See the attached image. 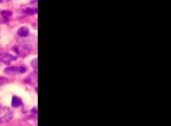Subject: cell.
Listing matches in <instances>:
<instances>
[{"label": "cell", "instance_id": "1", "mask_svg": "<svg viewBox=\"0 0 171 126\" xmlns=\"http://www.w3.org/2000/svg\"><path fill=\"white\" fill-rule=\"evenodd\" d=\"M13 117V112L9 107H0V123H8Z\"/></svg>", "mask_w": 171, "mask_h": 126}, {"label": "cell", "instance_id": "2", "mask_svg": "<svg viewBox=\"0 0 171 126\" xmlns=\"http://www.w3.org/2000/svg\"><path fill=\"white\" fill-rule=\"evenodd\" d=\"M4 72L8 75H11V76H13V75H16L17 73H19V67H16V66H9L7 67V68L4 69Z\"/></svg>", "mask_w": 171, "mask_h": 126}, {"label": "cell", "instance_id": "3", "mask_svg": "<svg viewBox=\"0 0 171 126\" xmlns=\"http://www.w3.org/2000/svg\"><path fill=\"white\" fill-rule=\"evenodd\" d=\"M0 60H1L2 62H4V63H6V64H8V63H10L11 61L16 60V56L11 55V54H9V53H6V54H4V55H2L1 57H0Z\"/></svg>", "mask_w": 171, "mask_h": 126}, {"label": "cell", "instance_id": "4", "mask_svg": "<svg viewBox=\"0 0 171 126\" xmlns=\"http://www.w3.org/2000/svg\"><path fill=\"white\" fill-rule=\"evenodd\" d=\"M17 34L20 37H26L28 34H29V29L26 27V26H22L18 28V30H17Z\"/></svg>", "mask_w": 171, "mask_h": 126}, {"label": "cell", "instance_id": "5", "mask_svg": "<svg viewBox=\"0 0 171 126\" xmlns=\"http://www.w3.org/2000/svg\"><path fill=\"white\" fill-rule=\"evenodd\" d=\"M11 105H12V107L18 108V107L21 106V105H22V100H21V99L18 97V96H13V97H12Z\"/></svg>", "mask_w": 171, "mask_h": 126}, {"label": "cell", "instance_id": "6", "mask_svg": "<svg viewBox=\"0 0 171 126\" xmlns=\"http://www.w3.org/2000/svg\"><path fill=\"white\" fill-rule=\"evenodd\" d=\"M1 15L3 16L4 18H10L12 16V12L10 10H2Z\"/></svg>", "mask_w": 171, "mask_h": 126}, {"label": "cell", "instance_id": "7", "mask_svg": "<svg viewBox=\"0 0 171 126\" xmlns=\"http://www.w3.org/2000/svg\"><path fill=\"white\" fill-rule=\"evenodd\" d=\"M36 8H26V9L24 10V12L26 14H28V15H32V14H35L36 13Z\"/></svg>", "mask_w": 171, "mask_h": 126}, {"label": "cell", "instance_id": "8", "mask_svg": "<svg viewBox=\"0 0 171 126\" xmlns=\"http://www.w3.org/2000/svg\"><path fill=\"white\" fill-rule=\"evenodd\" d=\"M6 83H8V79L3 76H0V86H2Z\"/></svg>", "mask_w": 171, "mask_h": 126}, {"label": "cell", "instance_id": "9", "mask_svg": "<svg viewBox=\"0 0 171 126\" xmlns=\"http://www.w3.org/2000/svg\"><path fill=\"white\" fill-rule=\"evenodd\" d=\"M26 71H27V67L26 66L22 65V66L19 67V73H25Z\"/></svg>", "mask_w": 171, "mask_h": 126}, {"label": "cell", "instance_id": "10", "mask_svg": "<svg viewBox=\"0 0 171 126\" xmlns=\"http://www.w3.org/2000/svg\"><path fill=\"white\" fill-rule=\"evenodd\" d=\"M37 58H35V59L33 60V66H34V69H35V71L37 70Z\"/></svg>", "mask_w": 171, "mask_h": 126}, {"label": "cell", "instance_id": "11", "mask_svg": "<svg viewBox=\"0 0 171 126\" xmlns=\"http://www.w3.org/2000/svg\"><path fill=\"white\" fill-rule=\"evenodd\" d=\"M3 2V0H0V3H2Z\"/></svg>", "mask_w": 171, "mask_h": 126}, {"label": "cell", "instance_id": "12", "mask_svg": "<svg viewBox=\"0 0 171 126\" xmlns=\"http://www.w3.org/2000/svg\"><path fill=\"white\" fill-rule=\"evenodd\" d=\"M8 1H9V0H8Z\"/></svg>", "mask_w": 171, "mask_h": 126}]
</instances>
